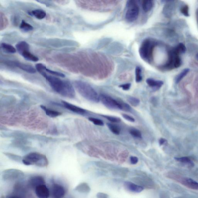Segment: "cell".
I'll return each instance as SVG.
<instances>
[{"label": "cell", "instance_id": "cell-1", "mask_svg": "<svg viewBox=\"0 0 198 198\" xmlns=\"http://www.w3.org/2000/svg\"><path fill=\"white\" fill-rule=\"evenodd\" d=\"M54 91L61 96L74 98L75 96L73 86L70 82L63 80L55 76L48 75L46 73L43 75Z\"/></svg>", "mask_w": 198, "mask_h": 198}, {"label": "cell", "instance_id": "cell-2", "mask_svg": "<svg viewBox=\"0 0 198 198\" xmlns=\"http://www.w3.org/2000/svg\"><path fill=\"white\" fill-rule=\"evenodd\" d=\"M74 84L79 94L87 100L95 103L100 101L98 93L87 83L81 81H75Z\"/></svg>", "mask_w": 198, "mask_h": 198}, {"label": "cell", "instance_id": "cell-3", "mask_svg": "<svg viewBox=\"0 0 198 198\" xmlns=\"http://www.w3.org/2000/svg\"><path fill=\"white\" fill-rule=\"evenodd\" d=\"M22 163L26 165L47 167L49 162L46 156L37 152H30L22 158Z\"/></svg>", "mask_w": 198, "mask_h": 198}, {"label": "cell", "instance_id": "cell-4", "mask_svg": "<svg viewBox=\"0 0 198 198\" xmlns=\"http://www.w3.org/2000/svg\"><path fill=\"white\" fill-rule=\"evenodd\" d=\"M155 46V42L149 39H146L142 43L139 52L140 57L145 61L148 63L152 62Z\"/></svg>", "mask_w": 198, "mask_h": 198}, {"label": "cell", "instance_id": "cell-5", "mask_svg": "<svg viewBox=\"0 0 198 198\" xmlns=\"http://www.w3.org/2000/svg\"><path fill=\"white\" fill-rule=\"evenodd\" d=\"M127 7V10L125 14V18L128 22H134L138 18L139 13V8L136 1H128Z\"/></svg>", "mask_w": 198, "mask_h": 198}, {"label": "cell", "instance_id": "cell-6", "mask_svg": "<svg viewBox=\"0 0 198 198\" xmlns=\"http://www.w3.org/2000/svg\"><path fill=\"white\" fill-rule=\"evenodd\" d=\"M25 175L22 171L16 169H8L2 171V177L4 181H12L21 179Z\"/></svg>", "mask_w": 198, "mask_h": 198}, {"label": "cell", "instance_id": "cell-7", "mask_svg": "<svg viewBox=\"0 0 198 198\" xmlns=\"http://www.w3.org/2000/svg\"><path fill=\"white\" fill-rule=\"evenodd\" d=\"M99 100L107 108L112 109L122 110V106L120 103L108 95H101L99 96Z\"/></svg>", "mask_w": 198, "mask_h": 198}, {"label": "cell", "instance_id": "cell-8", "mask_svg": "<svg viewBox=\"0 0 198 198\" xmlns=\"http://www.w3.org/2000/svg\"><path fill=\"white\" fill-rule=\"evenodd\" d=\"M131 180L139 185L148 189L153 188L155 187L153 181L147 176H137L131 178Z\"/></svg>", "mask_w": 198, "mask_h": 198}, {"label": "cell", "instance_id": "cell-9", "mask_svg": "<svg viewBox=\"0 0 198 198\" xmlns=\"http://www.w3.org/2000/svg\"><path fill=\"white\" fill-rule=\"evenodd\" d=\"M62 105L65 108L68 110L69 111L73 112L77 114L84 115L87 113V111L84 109L81 108V107L77 106L73 104L69 103L66 102V101H62Z\"/></svg>", "mask_w": 198, "mask_h": 198}, {"label": "cell", "instance_id": "cell-10", "mask_svg": "<svg viewBox=\"0 0 198 198\" xmlns=\"http://www.w3.org/2000/svg\"><path fill=\"white\" fill-rule=\"evenodd\" d=\"M36 196L39 198H48L50 196L49 189L45 184L38 186L35 188Z\"/></svg>", "mask_w": 198, "mask_h": 198}, {"label": "cell", "instance_id": "cell-11", "mask_svg": "<svg viewBox=\"0 0 198 198\" xmlns=\"http://www.w3.org/2000/svg\"><path fill=\"white\" fill-rule=\"evenodd\" d=\"M52 196L54 198H63L65 194V190L63 186L54 184L52 188Z\"/></svg>", "mask_w": 198, "mask_h": 198}, {"label": "cell", "instance_id": "cell-12", "mask_svg": "<svg viewBox=\"0 0 198 198\" xmlns=\"http://www.w3.org/2000/svg\"><path fill=\"white\" fill-rule=\"evenodd\" d=\"M124 186L128 191L134 193L141 192L143 190V187L130 181H125L124 184Z\"/></svg>", "mask_w": 198, "mask_h": 198}, {"label": "cell", "instance_id": "cell-13", "mask_svg": "<svg viewBox=\"0 0 198 198\" xmlns=\"http://www.w3.org/2000/svg\"><path fill=\"white\" fill-rule=\"evenodd\" d=\"M29 185L32 188H35L39 185L45 184V181L43 176H34L30 178L28 181Z\"/></svg>", "mask_w": 198, "mask_h": 198}, {"label": "cell", "instance_id": "cell-14", "mask_svg": "<svg viewBox=\"0 0 198 198\" xmlns=\"http://www.w3.org/2000/svg\"><path fill=\"white\" fill-rule=\"evenodd\" d=\"M13 64L29 73L34 74L37 72L36 69L31 65L17 62H13Z\"/></svg>", "mask_w": 198, "mask_h": 198}, {"label": "cell", "instance_id": "cell-15", "mask_svg": "<svg viewBox=\"0 0 198 198\" xmlns=\"http://www.w3.org/2000/svg\"><path fill=\"white\" fill-rule=\"evenodd\" d=\"M182 184L185 186L193 190L198 189V183L190 178H184L182 179Z\"/></svg>", "mask_w": 198, "mask_h": 198}, {"label": "cell", "instance_id": "cell-16", "mask_svg": "<svg viewBox=\"0 0 198 198\" xmlns=\"http://www.w3.org/2000/svg\"><path fill=\"white\" fill-rule=\"evenodd\" d=\"M75 191L83 193H87L91 191V188L88 184L85 182L78 184L75 188Z\"/></svg>", "mask_w": 198, "mask_h": 198}, {"label": "cell", "instance_id": "cell-17", "mask_svg": "<svg viewBox=\"0 0 198 198\" xmlns=\"http://www.w3.org/2000/svg\"><path fill=\"white\" fill-rule=\"evenodd\" d=\"M16 49L19 54L22 55L24 52L26 51H30V45L25 41L18 42L16 46Z\"/></svg>", "mask_w": 198, "mask_h": 198}, {"label": "cell", "instance_id": "cell-18", "mask_svg": "<svg viewBox=\"0 0 198 198\" xmlns=\"http://www.w3.org/2000/svg\"><path fill=\"white\" fill-rule=\"evenodd\" d=\"M40 107L42 110L44 111L45 114L48 117L51 118H55L59 117L62 115V113L60 112L56 111V110L51 109L47 108L45 106L41 105Z\"/></svg>", "mask_w": 198, "mask_h": 198}, {"label": "cell", "instance_id": "cell-19", "mask_svg": "<svg viewBox=\"0 0 198 198\" xmlns=\"http://www.w3.org/2000/svg\"><path fill=\"white\" fill-rule=\"evenodd\" d=\"M146 83L151 87L156 90L160 89L163 85V82L161 81L155 80L149 78L146 80Z\"/></svg>", "mask_w": 198, "mask_h": 198}, {"label": "cell", "instance_id": "cell-20", "mask_svg": "<svg viewBox=\"0 0 198 198\" xmlns=\"http://www.w3.org/2000/svg\"><path fill=\"white\" fill-rule=\"evenodd\" d=\"M1 50L4 52L9 54H14L16 52V49L12 45L9 44L2 43L1 44Z\"/></svg>", "mask_w": 198, "mask_h": 198}, {"label": "cell", "instance_id": "cell-21", "mask_svg": "<svg viewBox=\"0 0 198 198\" xmlns=\"http://www.w3.org/2000/svg\"><path fill=\"white\" fill-rule=\"evenodd\" d=\"M21 55L22 56V57H23L26 60H28V61L36 62L39 60L38 57L31 54L30 51H25Z\"/></svg>", "mask_w": 198, "mask_h": 198}, {"label": "cell", "instance_id": "cell-22", "mask_svg": "<svg viewBox=\"0 0 198 198\" xmlns=\"http://www.w3.org/2000/svg\"><path fill=\"white\" fill-rule=\"evenodd\" d=\"M31 14L36 18L38 19H43L46 16V12L44 10L40 9H37V10H33L31 12Z\"/></svg>", "mask_w": 198, "mask_h": 198}, {"label": "cell", "instance_id": "cell-23", "mask_svg": "<svg viewBox=\"0 0 198 198\" xmlns=\"http://www.w3.org/2000/svg\"><path fill=\"white\" fill-rule=\"evenodd\" d=\"M153 6V2L151 0L143 1L142 3V7L145 12H148L152 10Z\"/></svg>", "mask_w": 198, "mask_h": 198}, {"label": "cell", "instance_id": "cell-24", "mask_svg": "<svg viewBox=\"0 0 198 198\" xmlns=\"http://www.w3.org/2000/svg\"><path fill=\"white\" fill-rule=\"evenodd\" d=\"M175 159L180 162L187 165L190 167H192L194 166V163L189 158L187 157L181 158H175Z\"/></svg>", "mask_w": 198, "mask_h": 198}, {"label": "cell", "instance_id": "cell-25", "mask_svg": "<svg viewBox=\"0 0 198 198\" xmlns=\"http://www.w3.org/2000/svg\"><path fill=\"white\" fill-rule=\"evenodd\" d=\"M0 18H1L0 29L1 30H2L6 28L8 25V22L6 15L2 12H1L0 14Z\"/></svg>", "mask_w": 198, "mask_h": 198}, {"label": "cell", "instance_id": "cell-26", "mask_svg": "<svg viewBox=\"0 0 198 198\" xmlns=\"http://www.w3.org/2000/svg\"><path fill=\"white\" fill-rule=\"evenodd\" d=\"M4 154L7 158L10 159L15 161L18 162H22V158L21 156L19 155H15L9 152H4Z\"/></svg>", "mask_w": 198, "mask_h": 198}, {"label": "cell", "instance_id": "cell-27", "mask_svg": "<svg viewBox=\"0 0 198 198\" xmlns=\"http://www.w3.org/2000/svg\"><path fill=\"white\" fill-rule=\"evenodd\" d=\"M19 28L22 31L24 32L31 31L34 29L33 27L30 24L27 23L24 20L22 21Z\"/></svg>", "mask_w": 198, "mask_h": 198}, {"label": "cell", "instance_id": "cell-28", "mask_svg": "<svg viewBox=\"0 0 198 198\" xmlns=\"http://www.w3.org/2000/svg\"><path fill=\"white\" fill-rule=\"evenodd\" d=\"M107 125L110 131L113 134L116 135H119L120 134V128L117 125L111 123H107Z\"/></svg>", "mask_w": 198, "mask_h": 198}, {"label": "cell", "instance_id": "cell-29", "mask_svg": "<svg viewBox=\"0 0 198 198\" xmlns=\"http://www.w3.org/2000/svg\"><path fill=\"white\" fill-rule=\"evenodd\" d=\"M190 69L188 68L184 69L181 73H180L176 77V79H175V82L176 83H179L187 75Z\"/></svg>", "mask_w": 198, "mask_h": 198}, {"label": "cell", "instance_id": "cell-30", "mask_svg": "<svg viewBox=\"0 0 198 198\" xmlns=\"http://www.w3.org/2000/svg\"><path fill=\"white\" fill-rule=\"evenodd\" d=\"M36 70L39 72L42 75L46 73V66L45 65L42 63H38L35 65Z\"/></svg>", "mask_w": 198, "mask_h": 198}, {"label": "cell", "instance_id": "cell-31", "mask_svg": "<svg viewBox=\"0 0 198 198\" xmlns=\"http://www.w3.org/2000/svg\"><path fill=\"white\" fill-rule=\"evenodd\" d=\"M143 79L142 75V69L139 67H137L135 69V80L137 83H139Z\"/></svg>", "mask_w": 198, "mask_h": 198}, {"label": "cell", "instance_id": "cell-32", "mask_svg": "<svg viewBox=\"0 0 198 198\" xmlns=\"http://www.w3.org/2000/svg\"><path fill=\"white\" fill-rule=\"evenodd\" d=\"M174 49L176 52L179 54L185 53L186 51V48L185 45L182 43H179Z\"/></svg>", "mask_w": 198, "mask_h": 198}, {"label": "cell", "instance_id": "cell-33", "mask_svg": "<svg viewBox=\"0 0 198 198\" xmlns=\"http://www.w3.org/2000/svg\"><path fill=\"white\" fill-rule=\"evenodd\" d=\"M129 133L134 137L139 138H141L142 137V134L140 131L135 128H131L130 129Z\"/></svg>", "mask_w": 198, "mask_h": 198}, {"label": "cell", "instance_id": "cell-34", "mask_svg": "<svg viewBox=\"0 0 198 198\" xmlns=\"http://www.w3.org/2000/svg\"><path fill=\"white\" fill-rule=\"evenodd\" d=\"M128 102L133 106L137 107L140 103V100L137 98L131 97L128 98Z\"/></svg>", "mask_w": 198, "mask_h": 198}, {"label": "cell", "instance_id": "cell-35", "mask_svg": "<svg viewBox=\"0 0 198 198\" xmlns=\"http://www.w3.org/2000/svg\"><path fill=\"white\" fill-rule=\"evenodd\" d=\"M112 173L113 175H119L120 176H124L126 175L127 172V170L123 169H116L112 170Z\"/></svg>", "mask_w": 198, "mask_h": 198}, {"label": "cell", "instance_id": "cell-36", "mask_svg": "<svg viewBox=\"0 0 198 198\" xmlns=\"http://www.w3.org/2000/svg\"><path fill=\"white\" fill-rule=\"evenodd\" d=\"M89 120L91 122H93L94 124L99 125V126H103L104 125L103 122L100 119L95 118L93 117L89 118Z\"/></svg>", "mask_w": 198, "mask_h": 198}, {"label": "cell", "instance_id": "cell-37", "mask_svg": "<svg viewBox=\"0 0 198 198\" xmlns=\"http://www.w3.org/2000/svg\"><path fill=\"white\" fill-rule=\"evenodd\" d=\"M46 72L48 73L52 74L54 76H56L57 77H61V78H64L65 75L64 74L61 73V72L55 71H52L48 69H46Z\"/></svg>", "mask_w": 198, "mask_h": 198}, {"label": "cell", "instance_id": "cell-38", "mask_svg": "<svg viewBox=\"0 0 198 198\" xmlns=\"http://www.w3.org/2000/svg\"><path fill=\"white\" fill-rule=\"evenodd\" d=\"M103 117L107 119L109 121L114 122V123H119V122H120L121 121V119L119 118L105 115L103 116Z\"/></svg>", "mask_w": 198, "mask_h": 198}, {"label": "cell", "instance_id": "cell-39", "mask_svg": "<svg viewBox=\"0 0 198 198\" xmlns=\"http://www.w3.org/2000/svg\"><path fill=\"white\" fill-rule=\"evenodd\" d=\"M180 11L185 16H188L189 14V7L188 6L185 5L183 6L180 9Z\"/></svg>", "mask_w": 198, "mask_h": 198}, {"label": "cell", "instance_id": "cell-40", "mask_svg": "<svg viewBox=\"0 0 198 198\" xmlns=\"http://www.w3.org/2000/svg\"><path fill=\"white\" fill-rule=\"evenodd\" d=\"M122 106V110H125V111H129L131 110V107L127 104L123 102H120Z\"/></svg>", "mask_w": 198, "mask_h": 198}, {"label": "cell", "instance_id": "cell-41", "mask_svg": "<svg viewBox=\"0 0 198 198\" xmlns=\"http://www.w3.org/2000/svg\"><path fill=\"white\" fill-rule=\"evenodd\" d=\"M122 117H123L126 120L128 121L131 122H135V119L132 117H131L128 115L125 114H123L122 115Z\"/></svg>", "mask_w": 198, "mask_h": 198}, {"label": "cell", "instance_id": "cell-42", "mask_svg": "<svg viewBox=\"0 0 198 198\" xmlns=\"http://www.w3.org/2000/svg\"><path fill=\"white\" fill-rule=\"evenodd\" d=\"M131 87V84L130 83H127L122 84L119 86V87H121L124 90H129Z\"/></svg>", "mask_w": 198, "mask_h": 198}, {"label": "cell", "instance_id": "cell-43", "mask_svg": "<svg viewBox=\"0 0 198 198\" xmlns=\"http://www.w3.org/2000/svg\"><path fill=\"white\" fill-rule=\"evenodd\" d=\"M96 197L97 198H108L109 196L105 193L99 192L97 194Z\"/></svg>", "mask_w": 198, "mask_h": 198}, {"label": "cell", "instance_id": "cell-44", "mask_svg": "<svg viewBox=\"0 0 198 198\" xmlns=\"http://www.w3.org/2000/svg\"><path fill=\"white\" fill-rule=\"evenodd\" d=\"M130 161L132 164H136L138 162V159L136 157L131 156L130 158Z\"/></svg>", "mask_w": 198, "mask_h": 198}, {"label": "cell", "instance_id": "cell-45", "mask_svg": "<svg viewBox=\"0 0 198 198\" xmlns=\"http://www.w3.org/2000/svg\"><path fill=\"white\" fill-rule=\"evenodd\" d=\"M54 1L58 3V4H61V5H66V4L69 3V1Z\"/></svg>", "mask_w": 198, "mask_h": 198}, {"label": "cell", "instance_id": "cell-46", "mask_svg": "<svg viewBox=\"0 0 198 198\" xmlns=\"http://www.w3.org/2000/svg\"><path fill=\"white\" fill-rule=\"evenodd\" d=\"M166 140L164 139H161L159 140V143L160 145H162L164 144L166 142Z\"/></svg>", "mask_w": 198, "mask_h": 198}, {"label": "cell", "instance_id": "cell-47", "mask_svg": "<svg viewBox=\"0 0 198 198\" xmlns=\"http://www.w3.org/2000/svg\"><path fill=\"white\" fill-rule=\"evenodd\" d=\"M7 198H21L19 196H9Z\"/></svg>", "mask_w": 198, "mask_h": 198}, {"label": "cell", "instance_id": "cell-48", "mask_svg": "<svg viewBox=\"0 0 198 198\" xmlns=\"http://www.w3.org/2000/svg\"><path fill=\"white\" fill-rule=\"evenodd\" d=\"M196 18H197V23L198 25V11L196 13Z\"/></svg>", "mask_w": 198, "mask_h": 198}, {"label": "cell", "instance_id": "cell-49", "mask_svg": "<svg viewBox=\"0 0 198 198\" xmlns=\"http://www.w3.org/2000/svg\"><path fill=\"white\" fill-rule=\"evenodd\" d=\"M196 60H197L198 61V53L196 55Z\"/></svg>", "mask_w": 198, "mask_h": 198}]
</instances>
